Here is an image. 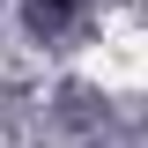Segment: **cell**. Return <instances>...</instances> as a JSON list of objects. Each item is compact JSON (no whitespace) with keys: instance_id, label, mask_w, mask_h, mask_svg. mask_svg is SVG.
<instances>
[{"instance_id":"obj_1","label":"cell","mask_w":148,"mask_h":148,"mask_svg":"<svg viewBox=\"0 0 148 148\" xmlns=\"http://www.w3.org/2000/svg\"><path fill=\"white\" fill-rule=\"evenodd\" d=\"M74 15H82V0H30V30L37 37H59Z\"/></svg>"}]
</instances>
